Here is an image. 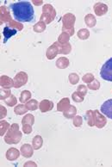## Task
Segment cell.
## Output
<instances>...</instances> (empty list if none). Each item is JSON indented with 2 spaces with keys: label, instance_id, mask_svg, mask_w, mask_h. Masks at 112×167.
<instances>
[{
  "label": "cell",
  "instance_id": "cell-1",
  "mask_svg": "<svg viewBox=\"0 0 112 167\" xmlns=\"http://www.w3.org/2000/svg\"><path fill=\"white\" fill-rule=\"evenodd\" d=\"M14 17L20 23H29L34 19V8L28 1H21L10 4Z\"/></svg>",
  "mask_w": 112,
  "mask_h": 167
},
{
  "label": "cell",
  "instance_id": "cell-2",
  "mask_svg": "<svg viewBox=\"0 0 112 167\" xmlns=\"http://www.w3.org/2000/svg\"><path fill=\"white\" fill-rule=\"evenodd\" d=\"M100 75L103 79L106 81H112V58L104 64L100 71Z\"/></svg>",
  "mask_w": 112,
  "mask_h": 167
},
{
  "label": "cell",
  "instance_id": "cell-3",
  "mask_svg": "<svg viewBox=\"0 0 112 167\" xmlns=\"http://www.w3.org/2000/svg\"><path fill=\"white\" fill-rule=\"evenodd\" d=\"M101 111L108 118L112 119V99H109L102 104Z\"/></svg>",
  "mask_w": 112,
  "mask_h": 167
},
{
  "label": "cell",
  "instance_id": "cell-4",
  "mask_svg": "<svg viewBox=\"0 0 112 167\" xmlns=\"http://www.w3.org/2000/svg\"><path fill=\"white\" fill-rule=\"evenodd\" d=\"M93 115H94V120H95V124L98 128L101 129L106 124V119L98 111L95 110L93 111Z\"/></svg>",
  "mask_w": 112,
  "mask_h": 167
},
{
  "label": "cell",
  "instance_id": "cell-5",
  "mask_svg": "<svg viewBox=\"0 0 112 167\" xmlns=\"http://www.w3.org/2000/svg\"><path fill=\"white\" fill-rule=\"evenodd\" d=\"M59 53H60L59 47H58L57 43H54L53 46H51V47L47 49V59L52 60V59H54V58L56 56V54H59Z\"/></svg>",
  "mask_w": 112,
  "mask_h": 167
},
{
  "label": "cell",
  "instance_id": "cell-6",
  "mask_svg": "<svg viewBox=\"0 0 112 167\" xmlns=\"http://www.w3.org/2000/svg\"><path fill=\"white\" fill-rule=\"evenodd\" d=\"M94 10H95V13L98 15V16H103L104 14H105L108 10V7L107 5L104 4V3H96L95 6H94Z\"/></svg>",
  "mask_w": 112,
  "mask_h": 167
},
{
  "label": "cell",
  "instance_id": "cell-7",
  "mask_svg": "<svg viewBox=\"0 0 112 167\" xmlns=\"http://www.w3.org/2000/svg\"><path fill=\"white\" fill-rule=\"evenodd\" d=\"M53 107H54V103L50 101L43 100L40 103V109L41 110V112L49 111L53 109Z\"/></svg>",
  "mask_w": 112,
  "mask_h": 167
},
{
  "label": "cell",
  "instance_id": "cell-8",
  "mask_svg": "<svg viewBox=\"0 0 112 167\" xmlns=\"http://www.w3.org/2000/svg\"><path fill=\"white\" fill-rule=\"evenodd\" d=\"M21 151H22V154L26 158H30L33 154V150H32L31 146L28 144L23 145L21 148Z\"/></svg>",
  "mask_w": 112,
  "mask_h": 167
},
{
  "label": "cell",
  "instance_id": "cell-9",
  "mask_svg": "<svg viewBox=\"0 0 112 167\" xmlns=\"http://www.w3.org/2000/svg\"><path fill=\"white\" fill-rule=\"evenodd\" d=\"M85 20L86 24H87L89 27H93V26H95V24H96V19H95V17H94L92 15H91V14L87 15V16H85Z\"/></svg>",
  "mask_w": 112,
  "mask_h": 167
},
{
  "label": "cell",
  "instance_id": "cell-10",
  "mask_svg": "<svg viewBox=\"0 0 112 167\" xmlns=\"http://www.w3.org/2000/svg\"><path fill=\"white\" fill-rule=\"evenodd\" d=\"M41 146H42V139H41V136L37 135L33 140V146H34L35 149L37 150V149H40L41 147Z\"/></svg>",
  "mask_w": 112,
  "mask_h": 167
},
{
  "label": "cell",
  "instance_id": "cell-11",
  "mask_svg": "<svg viewBox=\"0 0 112 167\" xmlns=\"http://www.w3.org/2000/svg\"><path fill=\"white\" fill-rule=\"evenodd\" d=\"M68 104H69V100H68L67 98L62 99V100L59 102V104H58V110H60V111L65 110L66 108L68 106Z\"/></svg>",
  "mask_w": 112,
  "mask_h": 167
},
{
  "label": "cell",
  "instance_id": "cell-12",
  "mask_svg": "<svg viewBox=\"0 0 112 167\" xmlns=\"http://www.w3.org/2000/svg\"><path fill=\"white\" fill-rule=\"evenodd\" d=\"M75 114H76V109H75V107L71 106L67 110L65 111L64 115H65L66 117H67V118H71V117H73V116Z\"/></svg>",
  "mask_w": 112,
  "mask_h": 167
},
{
  "label": "cell",
  "instance_id": "cell-13",
  "mask_svg": "<svg viewBox=\"0 0 112 167\" xmlns=\"http://www.w3.org/2000/svg\"><path fill=\"white\" fill-rule=\"evenodd\" d=\"M45 29H46V25L43 22H40L36 25L34 26V30L36 32H41V31L45 30Z\"/></svg>",
  "mask_w": 112,
  "mask_h": 167
},
{
  "label": "cell",
  "instance_id": "cell-14",
  "mask_svg": "<svg viewBox=\"0 0 112 167\" xmlns=\"http://www.w3.org/2000/svg\"><path fill=\"white\" fill-rule=\"evenodd\" d=\"M90 35V33L87 30H81L80 31H78V36L82 39V40H85V39H87Z\"/></svg>",
  "mask_w": 112,
  "mask_h": 167
},
{
  "label": "cell",
  "instance_id": "cell-15",
  "mask_svg": "<svg viewBox=\"0 0 112 167\" xmlns=\"http://www.w3.org/2000/svg\"><path fill=\"white\" fill-rule=\"evenodd\" d=\"M30 96H31L30 92L25 91H23V92L21 94V98H20V100H21L22 102H26V101L30 98Z\"/></svg>",
  "mask_w": 112,
  "mask_h": 167
},
{
  "label": "cell",
  "instance_id": "cell-16",
  "mask_svg": "<svg viewBox=\"0 0 112 167\" xmlns=\"http://www.w3.org/2000/svg\"><path fill=\"white\" fill-rule=\"evenodd\" d=\"M38 102L36 100H31L30 102L27 103V107L28 109H31V110H36L37 109Z\"/></svg>",
  "mask_w": 112,
  "mask_h": 167
},
{
  "label": "cell",
  "instance_id": "cell-17",
  "mask_svg": "<svg viewBox=\"0 0 112 167\" xmlns=\"http://www.w3.org/2000/svg\"><path fill=\"white\" fill-rule=\"evenodd\" d=\"M87 115L90 117L88 119V123H89V126L92 127L94 126V115H93V112H91V110H89L87 112Z\"/></svg>",
  "mask_w": 112,
  "mask_h": 167
},
{
  "label": "cell",
  "instance_id": "cell-18",
  "mask_svg": "<svg viewBox=\"0 0 112 167\" xmlns=\"http://www.w3.org/2000/svg\"><path fill=\"white\" fill-rule=\"evenodd\" d=\"M100 86V84L98 80L94 79V83H89L88 84V87L90 89H92V90H98Z\"/></svg>",
  "mask_w": 112,
  "mask_h": 167
},
{
  "label": "cell",
  "instance_id": "cell-19",
  "mask_svg": "<svg viewBox=\"0 0 112 167\" xmlns=\"http://www.w3.org/2000/svg\"><path fill=\"white\" fill-rule=\"evenodd\" d=\"M24 75V72H20V75H19V73L17 74V76L16 77V78H15V81H16V83L17 82V79L21 77V76H23ZM26 83V80H22V78H20L19 79V82L17 83L18 85H17V87H19V86H21L22 85H24Z\"/></svg>",
  "mask_w": 112,
  "mask_h": 167
},
{
  "label": "cell",
  "instance_id": "cell-20",
  "mask_svg": "<svg viewBox=\"0 0 112 167\" xmlns=\"http://www.w3.org/2000/svg\"><path fill=\"white\" fill-rule=\"evenodd\" d=\"M69 80L70 82L73 84V85H75L78 81V76L75 73H73V74H70L69 75Z\"/></svg>",
  "mask_w": 112,
  "mask_h": 167
},
{
  "label": "cell",
  "instance_id": "cell-21",
  "mask_svg": "<svg viewBox=\"0 0 112 167\" xmlns=\"http://www.w3.org/2000/svg\"><path fill=\"white\" fill-rule=\"evenodd\" d=\"M78 92L79 94H81V96H85L87 93V88L85 85H80L78 88Z\"/></svg>",
  "mask_w": 112,
  "mask_h": 167
},
{
  "label": "cell",
  "instance_id": "cell-22",
  "mask_svg": "<svg viewBox=\"0 0 112 167\" xmlns=\"http://www.w3.org/2000/svg\"><path fill=\"white\" fill-rule=\"evenodd\" d=\"M73 99L75 102H82L84 100V98H83V96H80L78 92H75L73 94Z\"/></svg>",
  "mask_w": 112,
  "mask_h": 167
},
{
  "label": "cell",
  "instance_id": "cell-23",
  "mask_svg": "<svg viewBox=\"0 0 112 167\" xmlns=\"http://www.w3.org/2000/svg\"><path fill=\"white\" fill-rule=\"evenodd\" d=\"M90 79H91V80H94V78H93V75L92 74H86L85 76H84L83 77V80L85 81V82H86V83H91V80Z\"/></svg>",
  "mask_w": 112,
  "mask_h": 167
},
{
  "label": "cell",
  "instance_id": "cell-24",
  "mask_svg": "<svg viewBox=\"0 0 112 167\" xmlns=\"http://www.w3.org/2000/svg\"><path fill=\"white\" fill-rule=\"evenodd\" d=\"M74 123L75 127H80L81 123H82V120H81V117L80 116H76L74 121Z\"/></svg>",
  "mask_w": 112,
  "mask_h": 167
},
{
  "label": "cell",
  "instance_id": "cell-25",
  "mask_svg": "<svg viewBox=\"0 0 112 167\" xmlns=\"http://www.w3.org/2000/svg\"><path fill=\"white\" fill-rule=\"evenodd\" d=\"M64 35H65V33L62 34L60 36V39H59V41H62V38H63V36H64ZM68 39H69V35H67V36H65V37H64V40H66L67 41H68ZM64 43H67V42L64 41Z\"/></svg>",
  "mask_w": 112,
  "mask_h": 167
}]
</instances>
